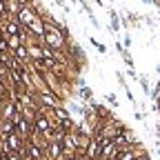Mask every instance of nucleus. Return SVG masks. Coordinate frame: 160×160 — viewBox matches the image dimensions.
Listing matches in <instances>:
<instances>
[{
  "label": "nucleus",
  "mask_w": 160,
  "mask_h": 160,
  "mask_svg": "<svg viewBox=\"0 0 160 160\" xmlns=\"http://www.w3.org/2000/svg\"><path fill=\"white\" fill-rule=\"evenodd\" d=\"M13 125H16V133H18L20 138H25V140H29L31 133L36 131V129H33V122H29L22 113H18V116L13 118Z\"/></svg>",
  "instance_id": "1"
},
{
  "label": "nucleus",
  "mask_w": 160,
  "mask_h": 160,
  "mask_svg": "<svg viewBox=\"0 0 160 160\" xmlns=\"http://www.w3.org/2000/svg\"><path fill=\"white\" fill-rule=\"evenodd\" d=\"M16 116H18L16 102H13V100H7V102L0 107V120H13Z\"/></svg>",
  "instance_id": "2"
},
{
  "label": "nucleus",
  "mask_w": 160,
  "mask_h": 160,
  "mask_svg": "<svg viewBox=\"0 0 160 160\" xmlns=\"http://www.w3.org/2000/svg\"><path fill=\"white\" fill-rule=\"evenodd\" d=\"M13 56H16V60H20L22 65H31V56H29L27 45H20L18 49H13Z\"/></svg>",
  "instance_id": "3"
},
{
  "label": "nucleus",
  "mask_w": 160,
  "mask_h": 160,
  "mask_svg": "<svg viewBox=\"0 0 160 160\" xmlns=\"http://www.w3.org/2000/svg\"><path fill=\"white\" fill-rule=\"evenodd\" d=\"M85 153L89 156V160H100V140L98 138H91V142H89Z\"/></svg>",
  "instance_id": "4"
},
{
  "label": "nucleus",
  "mask_w": 160,
  "mask_h": 160,
  "mask_svg": "<svg viewBox=\"0 0 160 160\" xmlns=\"http://www.w3.org/2000/svg\"><path fill=\"white\" fill-rule=\"evenodd\" d=\"M78 100H82V102H91L93 100V93H91V89L87 87V85H82V87H78Z\"/></svg>",
  "instance_id": "5"
},
{
  "label": "nucleus",
  "mask_w": 160,
  "mask_h": 160,
  "mask_svg": "<svg viewBox=\"0 0 160 160\" xmlns=\"http://www.w3.org/2000/svg\"><path fill=\"white\" fill-rule=\"evenodd\" d=\"M120 136H122V138L127 140V145H136V142H138V140H136V136H133V131H131L129 127H125V131L120 133Z\"/></svg>",
  "instance_id": "6"
},
{
  "label": "nucleus",
  "mask_w": 160,
  "mask_h": 160,
  "mask_svg": "<svg viewBox=\"0 0 160 160\" xmlns=\"http://www.w3.org/2000/svg\"><path fill=\"white\" fill-rule=\"evenodd\" d=\"M91 42L96 45V49H98L100 53H105V51H107V47H105V45H100V42H98V40H91Z\"/></svg>",
  "instance_id": "7"
},
{
  "label": "nucleus",
  "mask_w": 160,
  "mask_h": 160,
  "mask_svg": "<svg viewBox=\"0 0 160 160\" xmlns=\"http://www.w3.org/2000/svg\"><path fill=\"white\" fill-rule=\"evenodd\" d=\"M107 100H109V102H111V105H113V107H116V105H118V100H116V96H111V93H109V96H107Z\"/></svg>",
  "instance_id": "8"
},
{
  "label": "nucleus",
  "mask_w": 160,
  "mask_h": 160,
  "mask_svg": "<svg viewBox=\"0 0 160 160\" xmlns=\"http://www.w3.org/2000/svg\"><path fill=\"white\" fill-rule=\"evenodd\" d=\"M65 160H78V158H76V156H69V158H65Z\"/></svg>",
  "instance_id": "9"
},
{
  "label": "nucleus",
  "mask_w": 160,
  "mask_h": 160,
  "mask_svg": "<svg viewBox=\"0 0 160 160\" xmlns=\"http://www.w3.org/2000/svg\"><path fill=\"white\" fill-rule=\"evenodd\" d=\"M158 71H160V65H158Z\"/></svg>",
  "instance_id": "10"
},
{
  "label": "nucleus",
  "mask_w": 160,
  "mask_h": 160,
  "mask_svg": "<svg viewBox=\"0 0 160 160\" xmlns=\"http://www.w3.org/2000/svg\"><path fill=\"white\" fill-rule=\"evenodd\" d=\"M158 111H160V109H158Z\"/></svg>",
  "instance_id": "11"
}]
</instances>
